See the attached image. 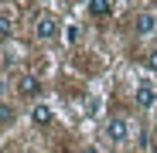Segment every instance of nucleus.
Listing matches in <instances>:
<instances>
[{"label":"nucleus","instance_id":"obj_9","mask_svg":"<svg viewBox=\"0 0 157 153\" xmlns=\"http://www.w3.org/2000/svg\"><path fill=\"white\" fill-rule=\"evenodd\" d=\"M144 65H147L150 71H157V51H147V55H144Z\"/></svg>","mask_w":157,"mask_h":153},{"label":"nucleus","instance_id":"obj_10","mask_svg":"<svg viewBox=\"0 0 157 153\" xmlns=\"http://www.w3.org/2000/svg\"><path fill=\"white\" fill-rule=\"evenodd\" d=\"M14 119V112H10V106H0V126H7Z\"/></svg>","mask_w":157,"mask_h":153},{"label":"nucleus","instance_id":"obj_2","mask_svg":"<svg viewBox=\"0 0 157 153\" xmlns=\"http://www.w3.org/2000/svg\"><path fill=\"white\" fill-rule=\"evenodd\" d=\"M106 136H109V143H126L130 140V122L126 119H120V116H113L109 122H106Z\"/></svg>","mask_w":157,"mask_h":153},{"label":"nucleus","instance_id":"obj_3","mask_svg":"<svg viewBox=\"0 0 157 153\" xmlns=\"http://www.w3.org/2000/svg\"><path fill=\"white\" fill-rule=\"evenodd\" d=\"M133 31H137L140 38L154 34V31H157V17H154V14H137V20H133Z\"/></svg>","mask_w":157,"mask_h":153},{"label":"nucleus","instance_id":"obj_5","mask_svg":"<svg viewBox=\"0 0 157 153\" xmlns=\"http://www.w3.org/2000/svg\"><path fill=\"white\" fill-rule=\"evenodd\" d=\"M31 119H34L38 126H48L51 119H55V109H51V106H44V102H38V106L31 109Z\"/></svg>","mask_w":157,"mask_h":153},{"label":"nucleus","instance_id":"obj_6","mask_svg":"<svg viewBox=\"0 0 157 153\" xmlns=\"http://www.w3.org/2000/svg\"><path fill=\"white\" fill-rule=\"evenodd\" d=\"M38 78H34V75H24V78H21V85H17V92L21 95H38Z\"/></svg>","mask_w":157,"mask_h":153},{"label":"nucleus","instance_id":"obj_8","mask_svg":"<svg viewBox=\"0 0 157 153\" xmlns=\"http://www.w3.org/2000/svg\"><path fill=\"white\" fill-rule=\"evenodd\" d=\"M10 31H14V27H10V17H7V14H0V38H7Z\"/></svg>","mask_w":157,"mask_h":153},{"label":"nucleus","instance_id":"obj_7","mask_svg":"<svg viewBox=\"0 0 157 153\" xmlns=\"http://www.w3.org/2000/svg\"><path fill=\"white\" fill-rule=\"evenodd\" d=\"M89 14L92 17H106L109 14V0H89Z\"/></svg>","mask_w":157,"mask_h":153},{"label":"nucleus","instance_id":"obj_4","mask_svg":"<svg viewBox=\"0 0 157 153\" xmlns=\"http://www.w3.org/2000/svg\"><path fill=\"white\" fill-rule=\"evenodd\" d=\"M154 99H157V89H154L150 82H140V85H137V106H140V109H150Z\"/></svg>","mask_w":157,"mask_h":153},{"label":"nucleus","instance_id":"obj_1","mask_svg":"<svg viewBox=\"0 0 157 153\" xmlns=\"http://www.w3.org/2000/svg\"><path fill=\"white\" fill-rule=\"evenodd\" d=\"M55 34H58V20H55V14H38V20H34V38L51 41Z\"/></svg>","mask_w":157,"mask_h":153}]
</instances>
